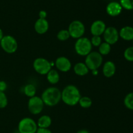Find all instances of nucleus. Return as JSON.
I'll return each instance as SVG.
<instances>
[{
    "mask_svg": "<svg viewBox=\"0 0 133 133\" xmlns=\"http://www.w3.org/2000/svg\"><path fill=\"white\" fill-rule=\"evenodd\" d=\"M81 95L79 89L74 85H68L61 92V100L68 106H75L79 103Z\"/></svg>",
    "mask_w": 133,
    "mask_h": 133,
    "instance_id": "obj_1",
    "label": "nucleus"
},
{
    "mask_svg": "<svg viewBox=\"0 0 133 133\" xmlns=\"http://www.w3.org/2000/svg\"><path fill=\"white\" fill-rule=\"evenodd\" d=\"M44 104L48 106H54L61 100V91L55 87L45 89L41 96Z\"/></svg>",
    "mask_w": 133,
    "mask_h": 133,
    "instance_id": "obj_2",
    "label": "nucleus"
},
{
    "mask_svg": "<svg viewBox=\"0 0 133 133\" xmlns=\"http://www.w3.org/2000/svg\"><path fill=\"white\" fill-rule=\"evenodd\" d=\"M92 45L90 40L87 37H81L77 40L75 44V50L78 55L87 56L92 52Z\"/></svg>",
    "mask_w": 133,
    "mask_h": 133,
    "instance_id": "obj_3",
    "label": "nucleus"
},
{
    "mask_svg": "<svg viewBox=\"0 0 133 133\" xmlns=\"http://www.w3.org/2000/svg\"><path fill=\"white\" fill-rule=\"evenodd\" d=\"M103 61V56L98 52H91L86 56L84 63L89 70H97L102 65Z\"/></svg>",
    "mask_w": 133,
    "mask_h": 133,
    "instance_id": "obj_4",
    "label": "nucleus"
},
{
    "mask_svg": "<svg viewBox=\"0 0 133 133\" xmlns=\"http://www.w3.org/2000/svg\"><path fill=\"white\" fill-rule=\"evenodd\" d=\"M37 123L30 117H24L18 123L19 133H36L38 129Z\"/></svg>",
    "mask_w": 133,
    "mask_h": 133,
    "instance_id": "obj_5",
    "label": "nucleus"
},
{
    "mask_svg": "<svg viewBox=\"0 0 133 133\" xmlns=\"http://www.w3.org/2000/svg\"><path fill=\"white\" fill-rule=\"evenodd\" d=\"M1 48L6 53H13L18 49V43L14 37L11 35H4L0 41Z\"/></svg>",
    "mask_w": 133,
    "mask_h": 133,
    "instance_id": "obj_6",
    "label": "nucleus"
},
{
    "mask_svg": "<svg viewBox=\"0 0 133 133\" xmlns=\"http://www.w3.org/2000/svg\"><path fill=\"white\" fill-rule=\"evenodd\" d=\"M68 31L70 37L74 39H79L82 37L85 32L84 25L80 20H74L70 23L68 27Z\"/></svg>",
    "mask_w": 133,
    "mask_h": 133,
    "instance_id": "obj_7",
    "label": "nucleus"
},
{
    "mask_svg": "<svg viewBox=\"0 0 133 133\" xmlns=\"http://www.w3.org/2000/svg\"><path fill=\"white\" fill-rule=\"evenodd\" d=\"M51 64L48 59L42 57L36 58L33 62V68L35 71L42 75H45L51 69Z\"/></svg>",
    "mask_w": 133,
    "mask_h": 133,
    "instance_id": "obj_8",
    "label": "nucleus"
},
{
    "mask_svg": "<svg viewBox=\"0 0 133 133\" xmlns=\"http://www.w3.org/2000/svg\"><path fill=\"white\" fill-rule=\"evenodd\" d=\"M44 103L41 97L34 96L29 99L28 109L30 113L34 115H38L42 112L44 107Z\"/></svg>",
    "mask_w": 133,
    "mask_h": 133,
    "instance_id": "obj_9",
    "label": "nucleus"
},
{
    "mask_svg": "<svg viewBox=\"0 0 133 133\" xmlns=\"http://www.w3.org/2000/svg\"><path fill=\"white\" fill-rule=\"evenodd\" d=\"M103 35L105 41L110 45L116 43L119 40V32L114 27H109L106 28Z\"/></svg>",
    "mask_w": 133,
    "mask_h": 133,
    "instance_id": "obj_10",
    "label": "nucleus"
},
{
    "mask_svg": "<svg viewBox=\"0 0 133 133\" xmlns=\"http://www.w3.org/2000/svg\"><path fill=\"white\" fill-rule=\"evenodd\" d=\"M55 65L60 71L63 72H68L71 68V61L64 56L58 57L55 61Z\"/></svg>",
    "mask_w": 133,
    "mask_h": 133,
    "instance_id": "obj_11",
    "label": "nucleus"
},
{
    "mask_svg": "<svg viewBox=\"0 0 133 133\" xmlns=\"http://www.w3.org/2000/svg\"><path fill=\"white\" fill-rule=\"evenodd\" d=\"M106 25L105 22L100 20L95 21L92 23L90 27V32L92 35H97V36H101L103 35L106 29Z\"/></svg>",
    "mask_w": 133,
    "mask_h": 133,
    "instance_id": "obj_12",
    "label": "nucleus"
},
{
    "mask_svg": "<svg viewBox=\"0 0 133 133\" xmlns=\"http://www.w3.org/2000/svg\"><path fill=\"white\" fill-rule=\"evenodd\" d=\"M122 9L123 8L120 3L116 1H112L108 4L106 10L107 14L110 16H117L122 13Z\"/></svg>",
    "mask_w": 133,
    "mask_h": 133,
    "instance_id": "obj_13",
    "label": "nucleus"
},
{
    "mask_svg": "<svg viewBox=\"0 0 133 133\" xmlns=\"http://www.w3.org/2000/svg\"><path fill=\"white\" fill-rule=\"evenodd\" d=\"M49 29V23L48 20L44 18H38L35 23V30L37 33L44 34Z\"/></svg>",
    "mask_w": 133,
    "mask_h": 133,
    "instance_id": "obj_14",
    "label": "nucleus"
},
{
    "mask_svg": "<svg viewBox=\"0 0 133 133\" xmlns=\"http://www.w3.org/2000/svg\"><path fill=\"white\" fill-rule=\"evenodd\" d=\"M116 65L112 61H108L104 63L103 66V73L107 78L113 76L116 72Z\"/></svg>",
    "mask_w": 133,
    "mask_h": 133,
    "instance_id": "obj_15",
    "label": "nucleus"
},
{
    "mask_svg": "<svg viewBox=\"0 0 133 133\" xmlns=\"http://www.w3.org/2000/svg\"><path fill=\"white\" fill-rule=\"evenodd\" d=\"M119 35L125 40H132L133 27L131 26H125L122 27L119 31Z\"/></svg>",
    "mask_w": 133,
    "mask_h": 133,
    "instance_id": "obj_16",
    "label": "nucleus"
},
{
    "mask_svg": "<svg viewBox=\"0 0 133 133\" xmlns=\"http://www.w3.org/2000/svg\"><path fill=\"white\" fill-rule=\"evenodd\" d=\"M74 72L78 76H85L89 72V69L87 67L85 63H84L79 62L75 64V66H74Z\"/></svg>",
    "mask_w": 133,
    "mask_h": 133,
    "instance_id": "obj_17",
    "label": "nucleus"
},
{
    "mask_svg": "<svg viewBox=\"0 0 133 133\" xmlns=\"http://www.w3.org/2000/svg\"><path fill=\"white\" fill-rule=\"evenodd\" d=\"M52 123L51 118L50 116L48 115H44L42 116L38 120L36 123L38 128H44V129H48L51 126Z\"/></svg>",
    "mask_w": 133,
    "mask_h": 133,
    "instance_id": "obj_18",
    "label": "nucleus"
},
{
    "mask_svg": "<svg viewBox=\"0 0 133 133\" xmlns=\"http://www.w3.org/2000/svg\"><path fill=\"white\" fill-rule=\"evenodd\" d=\"M47 80L51 84H56L60 80V75L55 69H51L47 74Z\"/></svg>",
    "mask_w": 133,
    "mask_h": 133,
    "instance_id": "obj_19",
    "label": "nucleus"
},
{
    "mask_svg": "<svg viewBox=\"0 0 133 133\" xmlns=\"http://www.w3.org/2000/svg\"><path fill=\"white\" fill-rule=\"evenodd\" d=\"M23 92H24L25 95L26 96L31 98L35 96V94H36V89L33 84L29 83V84H27L25 86L24 89H23Z\"/></svg>",
    "mask_w": 133,
    "mask_h": 133,
    "instance_id": "obj_20",
    "label": "nucleus"
},
{
    "mask_svg": "<svg viewBox=\"0 0 133 133\" xmlns=\"http://www.w3.org/2000/svg\"><path fill=\"white\" fill-rule=\"evenodd\" d=\"M111 51V45L109 43L104 42L102 43L99 46V53L101 56H106L108 55Z\"/></svg>",
    "mask_w": 133,
    "mask_h": 133,
    "instance_id": "obj_21",
    "label": "nucleus"
},
{
    "mask_svg": "<svg viewBox=\"0 0 133 133\" xmlns=\"http://www.w3.org/2000/svg\"><path fill=\"white\" fill-rule=\"evenodd\" d=\"M79 105L83 108H88L92 106V100L88 96H81L79 100Z\"/></svg>",
    "mask_w": 133,
    "mask_h": 133,
    "instance_id": "obj_22",
    "label": "nucleus"
},
{
    "mask_svg": "<svg viewBox=\"0 0 133 133\" xmlns=\"http://www.w3.org/2000/svg\"><path fill=\"white\" fill-rule=\"evenodd\" d=\"M124 104L128 109L133 110V92L126 95L124 99Z\"/></svg>",
    "mask_w": 133,
    "mask_h": 133,
    "instance_id": "obj_23",
    "label": "nucleus"
},
{
    "mask_svg": "<svg viewBox=\"0 0 133 133\" xmlns=\"http://www.w3.org/2000/svg\"><path fill=\"white\" fill-rule=\"evenodd\" d=\"M57 37V39L61 40V41H65V40H67L70 37V35L68 30L62 29L58 31Z\"/></svg>",
    "mask_w": 133,
    "mask_h": 133,
    "instance_id": "obj_24",
    "label": "nucleus"
},
{
    "mask_svg": "<svg viewBox=\"0 0 133 133\" xmlns=\"http://www.w3.org/2000/svg\"><path fill=\"white\" fill-rule=\"evenodd\" d=\"M8 104V99L6 94L0 91V109L5 108Z\"/></svg>",
    "mask_w": 133,
    "mask_h": 133,
    "instance_id": "obj_25",
    "label": "nucleus"
},
{
    "mask_svg": "<svg viewBox=\"0 0 133 133\" xmlns=\"http://www.w3.org/2000/svg\"><path fill=\"white\" fill-rule=\"evenodd\" d=\"M120 5L127 10H132L133 0H120Z\"/></svg>",
    "mask_w": 133,
    "mask_h": 133,
    "instance_id": "obj_26",
    "label": "nucleus"
},
{
    "mask_svg": "<svg viewBox=\"0 0 133 133\" xmlns=\"http://www.w3.org/2000/svg\"><path fill=\"white\" fill-rule=\"evenodd\" d=\"M124 57L129 61H133V46L127 48L124 52Z\"/></svg>",
    "mask_w": 133,
    "mask_h": 133,
    "instance_id": "obj_27",
    "label": "nucleus"
},
{
    "mask_svg": "<svg viewBox=\"0 0 133 133\" xmlns=\"http://www.w3.org/2000/svg\"><path fill=\"white\" fill-rule=\"evenodd\" d=\"M92 45L95 47H99L100 44L102 43L101 41V36H97V35H93L90 40Z\"/></svg>",
    "mask_w": 133,
    "mask_h": 133,
    "instance_id": "obj_28",
    "label": "nucleus"
},
{
    "mask_svg": "<svg viewBox=\"0 0 133 133\" xmlns=\"http://www.w3.org/2000/svg\"><path fill=\"white\" fill-rule=\"evenodd\" d=\"M7 88V84L3 80H0V91L4 92Z\"/></svg>",
    "mask_w": 133,
    "mask_h": 133,
    "instance_id": "obj_29",
    "label": "nucleus"
},
{
    "mask_svg": "<svg viewBox=\"0 0 133 133\" xmlns=\"http://www.w3.org/2000/svg\"><path fill=\"white\" fill-rule=\"evenodd\" d=\"M36 133H52V132L49 129H44V128H38Z\"/></svg>",
    "mask_w": 133,
    "mask_h": 133,
    "instance_id": "obj_30",
    "label": "nucleus"
},
{
    "mask_svg": "<svg viewBox=\"0 0 133 133\" xmlns=\"http://www.w3.org/2000/svg\"><path fill=\"white\" fill-rule=\"evenodd\" d=\"M47 16V13L45 10H41L39 13V18H44L45 19Z\"/></svg>",
    "mask_w": 133,
    "mask_h": 133,
    "instance_id": "obj_31",
    "label": "nucleus"
},
{
    "mask_svg": "<svg viewBox=\"0 0 133 133\" xmlns=\"http://www.w3.org/2000/svg\"><path fill=\"white\" fill-rule=\"evenodd\" d=\"M77 133H90V132H88V130H86V129H81V130H79Z\"/></svg>",
    "mask_w": 133,
    "mask_h": 133,
    "instance_id": "obj_32",
    "label": "nucleus"
},
{
    "mask_svg": "<svg viewBox=\"0 0 133 133\" xmlns=\"http://www.w3.org/2000/svg\"><path fill=\"white\" fill-rule=\"evenodd\" d=\"M3 37H4V35H3V30L0 28V41H1V40L3 39Z\"/></svg>",
    "mask_w": 133,
    "mask_h": 133,
    "instance_id": "obj_33",
    "label": "nucleus"
},
{
    "mask_svg": "<svg viewBox=\"0 0 133 133\" xmlns=\"http://www.w3.org/2000/svg\"><path fill=\"white\" fill-rule=\"evenodd\" d=\"M92 73H93V74L96 75V74H98V71H97V70H92Z\"/></svg>",
    "mask_w": 133,
    "mask_h": 133,
    "instance_id": "obj_34",
    "label": "nucleus"
},
{
    "mask_svg": "<svg viewBox=\"0 0 133 133\" xmlns=\"http://www.w3.org/2000/svg\"><path fill=\"white\" fill-rule=\"evenodd\" d=\"M132 43H133V39H132Z\"/></svg>",
    "mask_w": 133,
    "mask_h": 133,
    "instance_id": "obj_35",
    "label": "nucleus"
}]
</instances>
